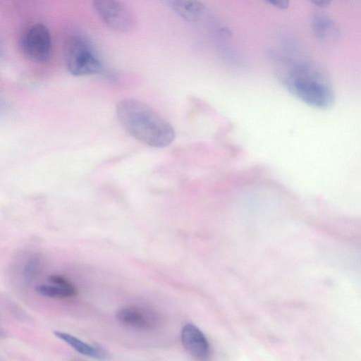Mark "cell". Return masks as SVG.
Returning <instances> with one entry per match:
<instances>
[{
  "instance_id": "cell-12",
  "label": "cell",
  "mask_w": 361,
  "mask_h": 361,
  "mask_svg": "<svg viewBox=\"0 0 361 361\" xmlns=\"http://www.w3.org/2000/svg\"><path fill=\"white\" fill-rule=\"evenodd\" d=\"M268 2L280 9H286L289 6V1H271Z\"/></svg>"
},
{
  "instance_id": "cell-11",
  "label": "cell",
  "mask_w": 361,
  "mask_h": 361,
  "mask_svg": "<svg viewBox=\"0 0 361 361\" xmlns=\"http://www.w3.org/2000/svg\"><path fill=\"white\" fill-rule=\"evenodd\" d=\"M329 27V22L324 18H319L314 22L315 32L321 38L326 36Z\"/></svg>"
},
{
  "instance_id": "cell-8",
  "label": "cell",
  "mask_w": 361,
  "mask_h": 361,
  "mask_svg": "<svg viewBox=\"0 0 361 361\" xmlns=\"http://www.w3.org/2000/svg\"><path fill=\"white\" fill-rule=\"evenodd\" d=\"M35 289L39 295L49 298H68L77 294V289L72 282L60 274L48 276L47 283L37 285Z\"/></svg>"
},
{
  "instance_id": "cell-7",
  "label": "cell",
  "mask_w": 361,
  "mask_h": 361,
  "mask_svg": "<svg viewBox=\"0 0 361 361\" xmlns=\"http://www.w3.org/2000/svg\"><path fill=\"white\" fill-rule=\"evenodd\" d=\"M185 349L196 360L204 361L210 355L209 343L202 331L192 324H185L180 332Z\"/></svg>"
},
{
  "instance_id": "cell-9",
  "label": "cell",
  "mask_w": 361,
  "mask_h": 361,
  "mask_svg": "<svg viewBox=\"0 0 361 361\" xmlns=\"http://www.w3.org/2000/svg\"><path fill=\"white\" fill-rule=\"evenodd\" d=\"M54 335L81 355L99 360L108 357L107 352L100 346L90 345L80 338L64 331H55Z\"/></svg>"
},
{
  "instance_id": "cell-6",
  "label": "cell",
  "mask_w": 361,
  "mask_h": 361,
  "mask_svg": "<svg viewBox=\"0 0 361 361\" xmlns=\"http://www.w3.org/2000/svg\"><path fill=\"white\" fill-rule=\"evenodd\" d=\"M116 317L123 324L140 330L154 329L159 322L158 315L152 310L135 305L121 307Z\"/></svg>"
},
{
  "instance_id": "cell-14",
  "label": "cell",
  "mask_w": 361,
  "mask_h": 361,
  "mask_svg": "<svg viewBox=\"0 0 361 361\" xmlns=\"http://www.w3.org/2000/svg\"><path fill=\"white\" fill-rule=\"evenodd\" d=\"M6 337V331L0 328V339Z\"/></svg>"
},
{
  "instance_id": "cell-4",
  "label": "cell",
  "mask_w": 361,
  "mask_h": 361,
  "mask_svg": "<svg viewBox=\"0 0 361 361\" xmlns=\"http://www.w3.org/2000/svg\"><path fill=\"white\" fill-rule=\"evenodd\" d=\"M290 89L302 101L317 108L327 109L334 101L333 92L326 84L307 74L291 78Z\"/></svg>"
},
{
  "instance_id": "cell-5",
  "label": "cell",
  "mask_w": 361,
  "mask_h": 361,
  "mask_svg": "<svg viewBox=\"0 0 361 361\" xmlns=\"http://www.w3.org/2000/svg\"><path fill=\"white\" fill-rule=\"evenodd\" d=\"M21 48L29 60L47 61L51 50V38L47 27L40 23L30 25L22 36Z\"/></svg>"
},
{
  "instance_id": "cell-10",
  "label": "cell",
  "mask_w": 361,
  "mask_h": 361,
  "mask_svg": "<svg viewBox=\"0 0 361 361\" xmlns=\"http://www.w3.org/2000/svg\"><path fill=\"white\" fill-rule=\"evenodd\" d=\"M167 4L178 16L188 22L197 20L204 9V4L199 1L170 0Z\"/></svg>"
},
{
  "instance_id": "cell-2",
  "label": "cell",
  "mask_w": 361,
  "mask_h": 361,
  "mask_svg": "<svg viewBox=\"0 0 361 361\" xmlns=\"http://www.w3.org/2000/svg\"><path fill=\"white\" fill-rule=\"evenodd\" d=\"M64 61L68 72L75 76L98 74L102 62L91 43L81 35L70 37L64 49Z\"/></svg>"
},
{
  "instance_id": "cell-1",
  "label": "cell",
  "mask_w": 361,
  "mask_h": 361,
  "mask_svg": "<svg viewBox=\"0 0 361 361\" xmlns=\"http://www.w3.org/2000/svg\"><path fill=\"white\" fill-rule=\"evenodd\" d=\"M116 116L122 127L136 140L153 147H165L175 138V130L159 113L135 99L121 100Z\"/></svg>"
},
{
  "instance_id": "cell-13",
  "label": "cell",
  "mask_w": 361,
  "mask_h": 361,
  "mask_svg": "<svg viewBox=\"0 0 361 361\" xmlns=\"http://www.w3.org/2000/svg\"><path fill=\"white\" fill-rule=\"evenodd\" d=\"M312 3L318 7L324 8L328 6L331 2L329 1H313Z\"/></svg>"
},
{
  "instance_id": "cell-15",
  "label": "cell",
  "mask_w": 361,
  "mask_h": 361,
  "mask_svg": "<svg viewBox=\"0 0 361 361\" xmlns=\"http://www.w3.org/2000/svg\"><path fill=\"white\" fill-rule=\"evenodd\" d=\"M73 361H81V360H73Z\"/></svg>"
},
{
  "instance_id": "cell-3",
  "label": "cell",
  "mask_w": 361,
  "mask_h": 361,
  "mask_svg": "<svg viewBox=\"0 0 361 361\" xmlns=\"http://www.w3.org/2000/svg\"><path fill=\"white\" fill-rule=\"evenodd\" d=\"M92 6L102 23L118 32H130L137 25L136 16L126 4L115 0H96Z\"/></svg>"
}]
</instances>
